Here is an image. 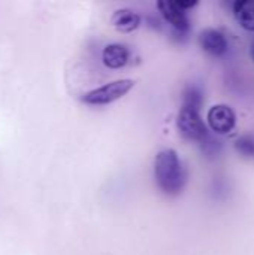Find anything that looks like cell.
<instances>
[{
	"mask_svg": "<svg viewBox=\"0 0 254 255\" xmlns=\"http://www.w3.org/2000/svg\"><path fill=\"white\" fill-rule=\"evenodd\" d=\"M177 126L181 136L187 140L201 143L210 133L205 123L201 118V111L181 106L177 118Z\"/></svg>",
	"mask_w": 254,
	"mask_h": 255,
	"instance_id": "obj_3",
	"label": "cell"
},
{
	"mask_svg": "<svg viewBox=\"0 0 254 255\" xmlns=\"http://www.w3.org/2000/svg\"><path fill=\"white\" fill-rule=\"evenodd\" d=\"M232 10L243 28L254 31V0H238L232 4Z\"/></svg>",
	"mask_w": 254,
	"mask_h": 255,
	"instance_id": "obj_9",
	"label": "cell"
},
{
	"mask_svg": "<svg viewBox=\"0 0 254 255\" xmlns=\"http://www.w3.org/2000/svg\"><path fill=\"white\" fill-rule=\"evenodd\" d=\"M199 43H201V48L207 54H210L211 57H216V58L223 57L229 49V43H228L226 36L216 28L202 30L199 34Z\"/></svg>",
	"mask_w": 254,
	"mask_h": 255,
	"instance_id": "obj_6",
	"label": "cell"
},
{
	"mask_svg": "<svg viewBox=\"0 0 254 255\" xmlns=\"http://www.w3.org/2000/svg\"><path fill=\"white\" fill-rule=\"evenodd\" d=\"M210 128L217 134H229L237 124V115L228 105H214L207 115Z\"/></svg>",
	"mask_w": 254,
	"mask_h": 255,
	"instance_id": "obj_5",
	"label": "cell"
},
{
	"mask_svg": "<svg viewBox=\"0 0 254 255\" xmlns=\"http://www.w3.org/2000/svg\"><path fill=\"white\" fill-rule=\"evenodd\" d=\"M154 176L159 188L168 196H177L184 190L187 175L175 149H163L156 155Z\"/></svg>",
	"mask_w": 254,
	"mask_h": 255,
	"instance_id": "obj_1",
	"label": "cell"
},
{
	"mask_svg": "<svg viewBox=\"0 0 254 255\" xmlns=\"http://www.w3.org/2000/svg\"><path fill=\"white\" fill-rule=\"evenodd\" d=\"M112 25L123 33H130L141 25V15L132 9H118L112 15Z\"/></svg>",
	"mask_w": 254,
	"mask_h": 255,
	"instance_id": "obj_8",
	"label": "cell"
},
{
	"mask_svg": "<svg viewBox=\"0 0 254 255\" xmlns=\"http://www.w3.org/2000/svg\"><path fill=\"white\" fill-rule=\"evenodd\" d=\"M199 145H201V148H202V151H204V154H205L207 157H214V155H217V154L220 152V148H222L220 142H219L216 137H213L211 134H208Z\"/></svg>",
	"mask_w": 254,
	"mask_h": 255,
	"instance_id": "obj_11",
	"label": "cell"
},
{
	"mask_svg": "<svg viewBox=\"0 0 254 255\" xmlns=\"http://www.w3.org/2000/svg\"><path fill=\"white\" fill-rule=\"evenodd\" d=\"M157 7L162 13V16L166 19V22L171 24V27L175 30L177 34L186 36L190 30V21L187 16V10H184L178 1H159Z\"/></svg>",
	"mask_w": 254,
	"mask_h": 255,
	"instance_id": "obj_4",
	"label": "cell"
},
{
	"mask_svg": "<svg viewBox=\"0 0 254 255\" xmlns=\"http://www.w3.org/2000/svg\"><path fill=\"white\" fill-rule=\"evenodd\" d=\"M250 52H252V58H253V61H254V42L252 43V49H250Z\"/></svg>",
	"mask_w": 254,
	"mask_h": 255,
	"instance_id": "obj_12",
	"label": "cell"
},
{
	"mask_svg": "<svg viewBox=\"0 0 254 255\" xmlns=\"http://www.w3.org/2000/svg\"><path fill=\"white\" fill-rule=\"evenodd\" d=\"M130 52L129 49L121 43H111L106 45L102 52V61L109 69H120L124 67L129 63Z\"/></svg>",
	"mask_w": 254,
	"mask_h": 255,
	"instance_id": "obj_7",
	"label": "cell"
},
{
	"mask_svg": "<svg viewBox=\"0 0 254 255\" xmlns=\"http://www.w3.org/2000/svg\"><path fill=\"white\" fill-rule=\"evenodd\" d=\"M135 81L133 79H118V81H112L109 84H105L99 88H94L91 91H87L82 96V102H85L87 105H109L118 99H121L123 96H126L133 87H135Z\"/></svg>",
	"mask_w": 254,
	"mask_h": 255,
	"instance_id": "obj_2",
	"label": "cell"
},
{
	"mask_svg": "<svg viewBox=\"0 0 254 255\" xmlns=\"http://www.w3.org/2000/svg\"><path fill=\"white\" fill-rule=\"evenodd\" d=\"M202 103H204L202 88L196 84H190L189 87H186V90L183 93V106L201 111Z\"/></svg>",
	"mask_w": 254,
	"mask_h": 255,
	"instance_id": "obj_10",
	"label": "cell"
}]
</instances>
